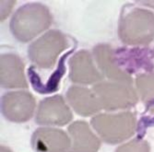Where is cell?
Here are the masks:
<instances>
[{"label": "cell", "mask_w": 154, "mask_h": 152, "mask_svg": "<svg viewBox=\"0 0 154 152\" xmlns=\"http://www.w3.org/2000/svg\"><path fill=\"white\" fill-rule=\"evenodd\" d=\"M14 4H15V1H1V20H4L8 15Z\"/></svg>", "instance_id": "17"}, {"label": "cell", "mask_w": 154, "mask_h": 152, "mask_svg": "<svg viewBox=\"0 0 154 152\" xmlns=\"http://www.w3.org/2000/svg\"><path fill=\"white\" fill-rule=\"evenodd\" d=\"M92 90L100 101L103 109L116 111L134 106L137 102V95L130 83L105 81L93 86Z\"/></svg>", "instance_id": "4"}, {"label": "cell", "mask_w": 154, "mask_h": 152, "mask_svg": "<svg viewBox=\"0 0 154 152\" xmlns=\"http://www.w3.org/2000/svg\"><path fill=\"white\" fill-rule=\"evenodd\" d=\"M147 113L149 115H145L143 118H141L140 123H139V128L142 126L143 129H145L147 126L154 124V100L150 101L147 105Z\"/></svg>", "instance_id": "16"}, {"label": "cell", "mask_w": 154, "mask_h": 152, "mask_svg": "<svg viewBox=\"0 0 154 152\" xmlns=\"http://www.w3.org/2000/svg\"><path fill=\"white\" fill-rule=\"evenodd\" d=\"M137 91L145 102L154 99V72L138 75L136 79Z\"/></svg>", "instance_id": "14"}, {"label": "cell", "mask_w": 154, "mask_h": 152, "mask_svg": "<svg viewBox=\"0 0 154 152\" xmlns=\"http://www.w3.org/2000/svg\"><path fill=\"white\" fill-rule=\"evenodd\" d=\"M69 71L70 79L79 84H92L103 79V76L94 65L91 53L87 51H79L70 58Z\"/></svg>", "instance_id": "9"}, {"label": "cell", "mask_w": 154, "mask_h": 152, "mask_svg": "<svg viewBox=\"0 0 154 152\" xmlns=\"http://www.w3.org/2000/svg\"><path fill=\"white\" fill-rule=\"evenodd\" d=\"M149 145L147 141L137 138L122 145L116 150V152H149Z\"/></svg>", "instance_id": "15"}, {"label": "cell", "mask_w": 154, "mask_h": 152, "mask_svg": "<svg viewBox=\"0 0 154 152\" xmlns=\"http://www.w3.org/2000/svg\"><path fill=\"white\" fill-rule=\"evenodd\" d=\"M68 132L72 139L69 152H97L101 143L86 122L77 121L70 124Z\"/></svg>", "instance_id": "13"}, {"label": "cell", "mask_w": 154, "mask_h": 152, "mask_svg": "<svg viewBox=\"0 0 154 152\" xmlns=\"http://www.w3.org/2000/svg\"><path fill=\"white\" fill-rule=\"evenodd\" d=\"M52 16L48 8L38 3L20 8L10 21V30L16 39L27 43L48 29Z\"/></svg>", "instance_id": "1"}, {"label": "cell", "mask_w": 154, "mask_h": 152, "mask_svg": "<svg viewBox=\"0 0 154 152\" xmlns=\"http://www.w3.org/2000/svg\"><path fill=\"white\" fill-rule=\"evenodd\" d=\"M32 146L36 152H69L71 141L62 130L39 128L32 136Z\"/></svg>", "instance_id": "8"}, {"label": "cell", "mask_w": 154, "mask_h": 152, "mask_svg": "<svg viewBox=\"0 0 154 152\" xmlns=\"http://www.w3.org/2000/svg\"><path fill=\"white\" fill-rule=\"evenodd\" d=\"M72 120V113L61 96L43 100L38 107L36 122L44 126H65Z\"/></svg>", "instance_id": "7"}, {"label": "cell", "mask_w": 154, "mask_h": 152, "mask_svg": "<svg viewBox=\"0 0 154 152\" xmlns=\"http://www.w3.org/2000/svg\"><path fill=\"white\" fill-rule=\"evenodd\" d=\"M67 45V40L63 33L50 31L30 45L29 56L39 67L51 68Z\"/></svg>", "instance_id": "5"}, {"label": "cell", "mask_w": 154, "mask_h": 152, "mask_svg": "<svg viewBox=\"0 0 154 152\" xmlns=\"http://www.w3.org/2000/svg\"><path fill=\"white\" fill-rule=\"evenodd\" d=\"M91 126L103 140L118 144L131 137L136 130V116L131 112L99 114L91 119Z\"/></svg>", "instance_id": "3"}, {"label": "cell", "mask_w": 154, "mask_h": 152, "mask_svg": "<svg viewBox=\"0 0 154 152\" xmlns=\"http://www.w3.org/2000/svg\"><path fill=\"white\" fill-rule=\"evenodd\" d=\"M118 35L128 45H147L154 40V14L146 9L133 8L122 14Z\"/></svg>", "instance_id": "2"}, {"label": "cell", "mask_w": 154, "mask_h": 152, "mask_svg": "<svg viewBox=\"0 0 154 152\" xmlns=\"http://www.w3.org/2000/svg\"><path fill=\"white\" fill-rule=\"evenodd\" d=\"M0 84L4 88H27L24 65L16 54L6 53L0 58Z\"/></svg>", "instance_id": "10"}, {"label": "cell", "mask_w": 154, "mask_h": 152, "mask_svg": "<svg viewBox=\"0 0 154 152\" xmlns=\"http://www.w3.org/2000/svg\"><path fill=\"white\" fill-rule=\"evenodd\" d=\"M0 151L1 152H12L9 148H8L7 147H1V148H0Z\"/></svg>", "instance_id": "18"}, {"label": "cell", "mask_w": 154, "mask_h": 152, "mask_svg": "<svg viewBox=\"0 0 154 152\" xmlns=\"http://www.w3.org/2000/svg\"><path fill=\"white\" fill-rule=\"evenodd\" d=\"M34 97L28 91L8 92L2 97L1 108L4 116L15 123L30 120L35 109Z\"/></svg>", "instance_id": "6"}, {"label": "cell", "mask_w": 154, "mask_h": 152, "mask_svg": "<svg viewBox=\"0 0 154 152\" xmlns=\"http://www.w3.org/2000/svg\"><path fill=\"white\" fill-rule=\"evenodd\" d=\"M66 98L75 112L83 116L95 114L102 109L95 92L87 88L72 86L66 92Z\"/></svg>", "instance_id": "12"}, {"label": "cell", "mask_w": 154, "mask_h": 152, "mask_svg": "<svg viewBox=\"0 0 154 152\" xmlns=\"http://www.w3.org/2000/svg\"><path fill=\"white\" fill-rule=\"evenodd\" d=\"M95 60L103 74L111 80L133 84L131 77L119 67L116 63L115 51L108 44H99L94 47Z\"/></svg>", "instance_id": "11"}]
</instances>
